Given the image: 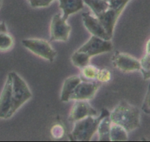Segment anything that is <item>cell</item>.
<instances>
[{
	"label": "cell",
	"mask_w": 150,
	"mask_h": 142,
	"mask_svg": "<svg viewBox=\"0 0 150 142\" xmlns=\"http://www.w3.org/2000/svg\"><path fill=\"white\" fill-rule=\"evenodd\" d=\"M109 118L112 123L122 126L127 133L140 127V110L125 100H122L110 112Z\"/></svg>",
	"instance_id": "obj_1"
},
{
	"label": "cell",
	"mask_w": 150,
	"mask_h": 142,
	"mask_svg": "<svg viewBox=\"0 0 150 142\" xmlns=\"http://www.w3.org/2000/svg\"><path fill=\"white\" fill-rule=\"evenodd\" d=\"M110 112L103 108L98 116H87L75 122L70 136L73 141H89L98 130V125L103 117L109 116Z\"/></svg>",
	"instance_id": "obj_2"
},
{
	"label": "cell",
	"mask_w": 150,
	"mask_h": 142,
	"mask_svg": "<svg viewBox=\"0 0 150 142\" xmlns=\"http://www.w3.org/2000/svg\"><path fill=\"white\" fill-rule=\"evenodd\" d=\"M12 79V103L7 119L11 118L18 110L32 97L29 86L16 72L9 73Z\"/></svg>",
	"instance_id": "obj_3"
},
{
	"label": "cell",
	"mask_w": 150,
	"mask_h": 142,
	"mask_svg": "<svg viewBox=\"0 0 150 142\" xmlns=\"http://www.w3.org/2000/svg\"><path fill=\"white\" fill-rule=\"evenodd\" d=\"M22 45L33 54L53 62L57 57V52L45 40L40 38H26L22 40Z\"/></svg>",
	"instance_id": "obj_4"
},
{
	"label": "cell",
	"mask_w": 150,
	"mask_h": 142,
	"mask_svg": "<svg viewBox=\"0 0 150 142\" xmlns=\"http://www.w3.org/2000/svg\"><path fill=\"white\" fill-rule=\"evenodd\" d=\"M51 41H67L71 32V27L60 13L54 15L50 26Z\"/></svg>",
	"instance_id": "obj_5"
},
{
	"label": "cell",
	"mask_w": 150,
	"mask_h": 142,
	"mask_svg": "<svg viewBox=\"0 0 150 142\" xmlns=\"http://www.w3.org/2000/svg\"><path fill=\"white\" fill-rule=\"evenodd\" d=\"M113 45L111 40H104L92 35L89 40L78 49L89 55L91 57L98 55L108 52L112 50Z\"/></svg>",
	"instance_id": "obj_6"
},
{
	"label": "cell",
	"mask_w": 150,
	"mask_h": 142,
	"mask_svg": "<svg viewBox=\"0 0 150 142\" xmlns=\"http://www.w3.org/2000/svg\"><path fill=\"white\" fill-rule=\"evenodd\" d=\"M112 63L115 68L122 72H132L140 71L141 61L136 57L121 52H116L112 56Z\"/></svg>",
	"instance_id": "obj_7"
},
{
	"label": "cell",
	"mask_w": 150,
	"mask_h": 142,
	"mask_svg": "<svg viewBox=\"0 0 150 142\" xmlns=\"http://www.w3.org/2000/svg\"><path fill=\"white\" fill-rule=\"evenodd\" d=\"M100 82L81 81L75 88L70 97V100H89L95 97L97 91L100 87Z\"/></svg>",
	"instance_id": "obj_8"
},
{
	"label": "cell",
	"mask_w": 150,
	"mask_h": 142,
	"mask_svg": "<svg viewBox=\"0 0 150 142\" xmlns=\"http://www.w3.org/2000/svg\"><path fill=\"white\" fill-rule=\"evenodd\" d=\"M98 112L87 100H76L70 110L68 120L72 122L83 119L87 116H98Z\"/></svg>",
	"instance_id": "obj_9"
},
{
	"label": "cell",
	"mask_w": 150,
	"mask_h": 142,
	"mask_svg": "<svg viewBox=\"0 0 150 142\" xmlns=\"http://www.w3.org/2000/svg\"><path fill=\"white\" fill-rule=\"evenodd\" d=\"M82 19L84 27L92 35L104 40H111L112 38L98 17L92 16L89 13H82Z\"/></svg>",
	"instance_id": "obj_10"
},
{
	"label": "cell",
	"mask_w": 150,
	"mask_h": 142,
	"mask_svg": "<svg viewBox=\"0 0 150 142\" xmlns=\"http://www.w3.org/2000/svg\"><path fill=\"white\" fill-rule=\"evenodd\" d=\"M12 103V79L7 75L4 87L0 94V119H7Z\"/></svg>",
	"instance_id": "obj_11"
},
{
	"label": "cell",
	"mask_w": 150,
	"mask_h": 142,
	"mask_svg": "<svg viewBox=\"0 0 150 142\" xmlns=\"http://www.w3.org/2000/svg\"><path fill=\"white\" fill-rule=\"evenodd\" d=\"M59 8L62 11V17L67 20L68 17L83 8V0H59Z\"/></svg>",
	"instance_id": "obj_12"
},
{
	"label": "cell",
	"mask_w": 150,
	"mask_h": 142,
	"mask_svg": "<svg viewBox=\"0 0 150 142\" xmlns=\"http://www.w3.org/2000/svg\"><path fill=\"white\" fill-rule=\"evenodd\" d=\"M81 81V78L79 76H71L67 78L63 83L61 95H60V100L64 103L68 102L70 100L72 93L74 91L75 88Z\"/></svg>",
	"instance_id": "obj_13"
},
{
	"label": "cell",
	"mask_w": 150,
	"mask_h": 142,
	"mask_svg": "<svg viewBox=\"0 0 150 142\" xmlns=\"http://www.w3.org/2000/svg\"><path fill=\"white\" fill-rule=\"evenodd\" d=\"M111 119L109 116L103 118L98 125L97 132L98 134L99 141H110V131L111 127Z\"/></svg>",
	"instance_id": "obj_14"
},
{
	"label": "cell",
	"mask_w": 150,
	"mask_h": 142,
	"mask_svg": "<svg viewBox=\"0 0 150 142\" xmlns=\"http://www.w3.org/2000/svg\"><path fill=\"white\" fill-rule=\"evenodd\" d=\"M83 1L92 10L96 17L100 16L109 8L108 1L105 0H83Z\"/></svg>",
	"instance_id": "obj_15"
},
{
	"label": "cell",
	"mask_w": 150,
	"mask_h": 142,
	"mask_svg": "<svg viewBox=\"0 0 150 142\" xmlns=\"http://www.w3.org/2000/svg\"><path fill=\"white\" fill-rule=\"evenodd\" d=\"M128 133L120 125L111 124L110 131V141H126L128 140Z\"/></svg>",
	"instance_id": "obj_16"
},
{
	"label": "cell",
	"mask_w": 150,
	"mask_h": 142,
	"mask_svg": "<svg viewBox=\"0 0 150 142\" xmlns=\"http://www.w3.org/2000/svg\"><path fill=\"white\" fill-rule=\"evenodd\" d=\"M90 58L91 57L88 54L77 50L72 55L71 61L75 66L82 69L86 65L89 64Z\"/></svg>",
	"instance_id": "obj_17"
},
{
	"label": "cell",
	"mask_w": 150,
	"mask_h": 142,
	"mask_svg": "<svg viewBox=\"0 0 150 142\" xmlns=\"http://www.w3.org/2000/svg\"><path fill=\"white\" fill-rule=\"evenodd\" d=\"M14 40L7 31L0 32V52H6L12 49Z\"/></svg>",
	"instance_id": "obj_18"
},
{
	"label": "cell",
	"mask_w": 150,
	"mask_h": 142,
	"mask_svg": "<svg viewBox=\"0 0 150 142\" xmlns=\"http://www.w3.org/2000/svg\"><path fill=\"white\" fill-rule=\"evenodd\" d=\"M98 70H99V69L97 68L96 66L88 64L83 68H82L81 74L83 77H84L86 79L94 80H96Z\"/></svg>",
	"instance_id": "obj_19"
},
{
	"label": "cell",
	"mask_w": 150,
	"mask_h": 142,
	"mask_svg": "<svg viewBox=\"0 0 150 142\" xmlns=\"http://www.w3.org/2000/svg\"><path fill=\"white\" fill-rule=\"evenodd\" d=\"M141 72L142 73L143 77L144 80L150 79V58L146 55H145L142 59H141Z\"/></svg>",
	"instance_id": "obj_20"
},
{
	"label": "cell",
	"mask_w": 150,
	"mask_h": 142,
	"mask_svg": "<svg viewBox=\"0 0 150 142\" xmlns=\"http://www.w3.org/2000/svg\"><path fill=\"white\" fill-rule=\"evenodd\" d=\"M111 79V73L108 69H100L98 70L96 80L100 82H108Z\"/></svg>",
	"instance_id": "obj_21"
},
{
	"label": "cell",
	"mask_w": 150,
	"mask_h": 142,
	"mask_svg": "<svg viewBox=\"0 0 150 142\" xmlns=\"http://www.w3.org/2000/svg\"><path fill=\"white\" fill-rule=\"evenodd\" d=\"M30 5L34 8L48 7L54 0H29Z\"/></svg>",
	"instance_id": "obj_22"
},
{
	"label": "cell",
	"mask_w": 150,
	"mask_h": 142,
	"mask_svg": "<svg viewBox=\"0 0 150 142\" xmlns=\"http://www.w3.org/2000/svg\"><path fill=\"white\" fill-rule=\"evenodd\" d=\"M51 136L56 139L61 138L64 135V128L60 125H55L53 126L51 131Z\"/></svg>",
	"instance_id": "obj_23"
},
{
	"label": "cell",
	"mask_w": 150,
	"mask_h": 142,
	"mask_svg": "<svg viewBox=\"0 0 150 142\" xmlns=\"http://www.w3.org/2000/svg\"><path fill=\"white\" fill-rule=\"evenodd\" d=\"M142 110L146 114L150 115V84L148 87L147 92H146L143 105H142Z\"/></svg>",
	"instance_id": "obj_24"
},
{
	"label": "cell",
	"mask_w": 150,
	"mask_h": 142,
	"mask_svg": "<svg viewBox=\"0 0 150 142\" xmlns=\"http://www.w3.org/2000/svg\"><path fill=\"white\" fill-rule=\"evenodd\" d=\"M5 31H7V27H6L5 23L4 22L0 23V32H5Z\"/></svg>",
	"instance_id": "obj_25"
},
{
	"label": "cell",
	"mask_w": 150,
	"mask_h": 142,
	"mask_svg": "<svg viewBox=\"0 0 150 142\" xmlns=\"http://www.w3.org/2000/svg\"><path fill=\"white\" fill-rule=\"evenodd\" d=\"M146 55L150 56V39L147 41L146 45Z\"/></svg>",
	"instance_id": "obj_26"
},
{
	"label": "cell",
	"mask_w": 150,
	"mask_h": 142,
	"mask_svg": "<svg viewBox=\"0 0 150 142\" xmlns=\"http://www.w3.org/2000/svg\"><path fill=\"white\" fill-rule=\"evenodd\" d=\"M1 0H0V7H1Z\"/></svg>",
	"instance_id": "obj_27"
},
{
	"label": "cell",
	"mask_w": 150,
	"mask_h": 142,
	"mask_svg": "<svg viewBox=\"0 0 150 142\" xmlns=\"http://www.w3.org/2000/svg\"><path fill=\"white\" fill-rule=\"evenodd\" d=\"M148 56V57H149V58H150V56H149V55H147Z\"/></svg>",
	"instance_id": "obj_28"
},
{
	"label": "cell",
	"mask_w": 150,
	"mask_h": 142,
	"mask_svg": "<svg viewBox=\"0 0 150 142\" xmlns=\"http://www.w3.org/2000/svg\"><path fill=\"white\" fill-rule=\"evenodd\" d=\"M105 1H109V0H105Z\"/></svg>",
	"instance_id": "obj_29"
}]
</instances>
